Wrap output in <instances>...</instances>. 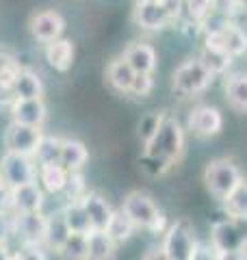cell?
<instances>
[{
  "instance_id": "6da1fadb",
  "label": "cell",
  "mask_w": 247,
  "mask_h": 260,
  "mask_svg": "<svg viewBox=\"0 0 247 260\" xmlns=\"http://www.w3.org/2000/svg\"><path fill=\"white\" fill-rule=\"evenodd\" d=\"M121 213L126 215L137 230H147L152 234L165 232V215L161 213V208L156 206V202L147 193L133 191L126 195L121 204Z\"/></svg>"
},
{
  "instance_id": "7a4b0ae2",
  "label": "cell",
  "mask_w": 247,
  "mask_h": 260,
  "mask_svg": "<svg viewBox=\"0 0 247 260\" xmlns=\"http://www.w3.org/2000/svg\"><path fill=\"white\" fill-rule=\"evenodd\" d=\"M145 152L169 160L171 165L178 162L184 152V133L180 121L171 115H165L156 135L150 139V143H145Z\"/></svg>"
},
{
  "instance_id": "3957f363",
  "label": "cell",
  "mask_w": 247,
  "mask_h": 260,
  "mask_svg": "<svg viewBox=\"0 0 247 260\" xmlns=\"http://www.w3.org/2000/svg\"><path fill=\"white\" fill-rule=\"evenodd\" d=\"M215 80V74L206 68L200 59H189L174 72L171 87L180 98H191L197 93H204Z\"/></svg>"
},
{
  "instance_id": "277c9868",
  "label": "cell",
  "mask_w": 247,
  "mask_h": 260,
  "mask_svg": "<svg viewBox=\"0 0 247 260\" xmlns=\"http://www.w3.org/2000/svg\"><path fill=\"white\" fill-rule=\"evenodd\" d=\"M204 182H206V189L210 191L212 198L224 202L228 195L243 182V174L232 160L217 158V160H210L208 165H206Z\"/></svg>"
},
{
  "instance_id": "5b68a950",
  "label": "cell",
  "mask_w": 247,
  "mask_h": 260,
  "mask_svg": "<svg viewBox=\"0 0 247 260\" xmlns=\"http://www.w3.org/2000/svg\"><path fill=\"white\" fill-rule=\"evenodd\" d=\"M163 249L169 256V260H195L200 243L195 239V230L189 219H178L165 230Z\"/></svg>"
},
{
  "instance_id": "8992f818",
  "label": "cell",
  "mask_w": 247,
  "mask_h": 260,
  "mask_svg": "<svg viewBox=\"0 0 247 260\" xmlns=\"http://www.w3.org/2000/svg\"><path fill=\"white\" fill-rule=\"evenodd\" d=\"M37 167L35 158L24 156V154L7 152L0 158V174H3L5 182L9 186H20L28 182H37Z\"/></svg>"
},
{
  "instance_id": "52a82bcc",
  "label": "cell",
  "mask_w": 247,
  "mask_h": 260,
  "mask_svg": "<svg viewBox=\"0 0 247 260\" xmlns=\"http://www.w3.org/2000/svg\"><path fill=\"white\" fill-rule=\"evenodd\" d=\"M206 48H212V50H221L228 56H241L247 52V32L236 26V24H226L224 28L206 32Z\"/></svg>"
},
{
  "instance_id": "ba28073f",
  "label": "cell",
  "mask_w": 247,
  "mask_h": 260,
  "mask_svg": "<svg viewBox=\"0 0 247 260\" xmlns=\"http://www.w3.org/2000/svg\"><path fill=\"white\" fill-rule=\"evenodd\" d=\"M178 15V0H163V3H139L135 20L141 28L159 30Z\"/></svg>"
},
{
  "instance_id": "9c48e42d",
  "label": "cell",
  "mask_w": 247,
  "mask_h": 260,
  "mask_svg": "<svg viewBox=\"0 0 247 260\" xmlns=\"http://www.w3.org/2000/svg\"><path fill=\"white\" fill-rule=\"evenodd\" d=\"M41 137H44L41 128H37V126H26V124H18V121H11V126L7 128V135H5L7 152L24 154V156H35Z\"/></svg>"
},
{
  "instance_id": "30bf717a",
  "label": "cell",
  "mask_w": 247,
  "mask_h": 260,
  "mask_svg": "<svg viewBox=\"0 0 247 260\" xmlns=\"http://www.w3.org/2000/svg\"><path fill=\"white\" fill-rule=\"evenodd\" d=\"M210 243L217 247L219 254H230V251H238L247 243V234L243 232L241 221L236 219H221L212 225V237Z\"/></svg>"
},
{
  "instance_id": "8fae6325",
  "label": "cell",
  "mask_w": 247,
  "mask_h": 260,
  "mask_svg": "<svg viewBox=\"0 0 247 260\" xmlns=\"http://www.w3.org/2000/svg\"><path fill=\"white\" fill-rule=\"evenodd\" d=\"M221 128H224V117H221L219 109L210 107V104H200L189 115V130L197 137L208 139V137L219 135Z\"/></svg>"
},
{
  "instance_id": "7c38bea8",
  "label": "cell",
  "mask_w": 247,
  "mask_h": 260,
  "mask_svg": "<svg viewBox=\"0 0 247 260\" xmlns=\"http://www.w3.org/2000/svg\"><path fill=\"white\" fill-rule=\"evenodd\" d=\"M13 234H18L22 243L41 245L46 234V215L37 213H15L13 215Z\"/></svg>"
},
{
  "instance_id": "4fadbf2b",
  "label": "cell",
  "mask_w": 247,
  "mask_h": 260,
  "mask_svg": "<svg viewBox=\"0 0 247 260\" xmlns=\"http://www.w3.org/2000/svg\"><path fill=\"white\" fill-rule=\"evenodd\" d=\"M65 30V20L59 11H39L33 15L30 20V32L33 37L37 39L41 44H50L54 39H59Z\"/></svg>"
},
{
  "instance_id": "5bb4252c",
  "label": "cell",
  "mask_w": 247,
  "mask_h": 260,
  "mask_svg": "<svg viewBox=\"0 0 247 260\" xmlns=\"http://www.w3.org/2000/svg\"><path fill=\"white\" fill-rule=\"evenodd\" d=\"M9 206L13 208V213H37L44 206V189L39 186V182L11 186Z\"/></svg>"
},
{
  "instance_id": "9a60e30c",
  "label": "cell",
  "mask_w": 247,
  "mask_h": 260,
  "mask_svg": "<svg viewBox=\"0 0 247 260\" xmlns=\"http://www.w3.org/2000/svg\"><path fill=\"white\" fill-rule=\"evenodd\" d=\"M11 115H13V121H18V124L41 128V126H44V121H46L48 109H46V104H44L41 98H30V100H13Z\"/></svg>"
},
{
  "instance_id": "2e32d148",
  "label": "cell",
  "mask_w": 247,
  "mask_h": 260,
  "mask_svg": "<svg viewBox=\"0 0 247 260\" xmlns=\"http://www.w3.org/2000/svg\"><path fill=\"white\" fill-rule=\"evenodd\" d=\"M80 200H82V206H85V210H87L89 221H91L94 230H106V225H109L111 217L115 213L109 202H106L102 195L96 193V191L85 193Z\"/></svg>"
},
{
  "instance_id": "e0dca14e",
  "label": "cell",
  "mask_w": 247,
  "mask_h": 260,
  "mask_svg": "<svg viewBox=\"0 0 247 260\" xmlns=\"http://www.w3.org/2000/svg\"><path fill=\"white\" fill-rule=\"evenodd\" d=\"M70 172L65 169L61 162H48V165H39L37 167V180L39 186L52 195H59L65 191V184H68Z\"/></svg>"
},
{
  "instance_id": "ac0fdd59",
  "label": "cell",
  "mask_w": 247,
  "mask_h": 260,
  "mask_svg": "<svg viewBox=\"0 0 247 260\" xmlns=\"http://www.w3.org/2000/svg\"><path fill=\"white\" fill-rule=\"evenodd\" d=\"M123 59L137 74H152L156 70V50L147 44H133L123 50Z\"/></svg>"
},
{
  "instance_id": "d6986e66",
  "label": "cell",
  "mask_w": 247,
  "mask_h": 260,
  "mask_svg": "<svg viewBox=\"0 0 247 260\" xmlns=\"http://www.w3.org/2000/svg\"><path fill=\"white\" fill-rule=\"evenodd\" d=\"M46 61L56 72H68L74 63V44L61 37L46 44Z\"/></svg>"
},
{
  "instance_id": "ffe728a7",
  "label": "cell",
  "mask_w": 247,
  "mask_h": 260,
  "mask_svg": "<svg viewBox=\"0 0 247 260\" xmlns=\"http://www.w3.org/2000/svg\"><path fill=\"white\" fill-rule=\"evenodd\" d=\"M87 260H115L117 243H115L106 230H91L87 234Z\"/></svg>"
},
{
  "instance_id": "44dd1931",
  "label": "cell",
  "mask_w": 247,
  "mask_h": 260,
  "mask_svg": "<svg viewBox=\"0 0 247 260\" xmlns=\"http://www.w3.org/2000/svg\"><path fill=\"white\" fill-rule=\"evenodd\" d=\"M72 234L68 221H65L63 213L59 210V213L54 215H48L46 217V234H44V245L48 249L52 251H59L63 247V243L68 241V237Z\"/></svg>"
},
{
  "instance_id": "7402d4cb",
  "label": "cell",
  "mask_w": 247,
  "mask_h": 260,
  "mask_svg": "<svg viewBox=\"0 0 247 260\" xmlns=\"http://www.w3.org/2000/svg\"><path fill=\"white\" fill-rule=\"evenodd\" d=\"M44 93V85L41 78L30 70H20L11 85V95L13 100H30V98H41Z\"/></svg>"
},
{
  "instance_id": "603a6c76",
  "label": "cell",
  "mask_w": 247,
  "mask_h": 260,
  "mask_svg": "<svg viewBox=\"0 0 247 260\" xmlns=\"http://www.w3.org/2000/svg\"><path fill=\"white\" fill-rule=\"evenodd\" d=\"M89 160V152L85 148V143L78 139H63L61 143V158L59 162L68 169V172H80L85 167V162Z\"/></svg>"
},
{
  "instance_id": "cb8c5ba5",
  "label": "cell",
  "mask_w": 247,
  "mask_h": 260,
  "mask_svg": "<svg viewBox=\"0 0 247 260\" xmlns=\"http://www.w3.org/2000/svg\"><path fill=\"white\" fill-rule=\"evenodd\" d=\"M135 74L137 72L130 68L128 61L119 56V59L111 61V65L106 68V80H109V85L113 89H117V91H130V87H133V80H135Z\"/></svg>"
},
{
  "instance_id": "d4e9b609",
  "label": "cell",
  "mask_w": 247,
  "mask_h": 260,
  "mask_svg": "<svg viewBox=\"0 0 247 260\" xmlns=\"http://www.w3.org/2000/svg\"><path fill=\"white\" fill-rule=\"evenodd\" d=\"M63 217L68 221L70 230L72 232H78V234H89L94 230L91 228V221H89V215L85 206H82V200H68L63 206Z\"/></svg>"
},
{
  "instance_id": "484cf974",
  "label": "cell",
  "mask_w": 247,
  "mask_h": 260,
  "mask_svg": "<svg viewBox=\"0 0 247 260\" xmlns=\"http://www.w3.org/2000/svg\"><path fill=\"white\" fill-rule=\"evenodd\" d=\"M226 100L238 113H247V76L236 74L226 83Z\"/></svg>"
},
{
  "instance_id": "4316f807",
  "label": "cell",
  "mask_w": 247,
  "mask_h": 260,
  "mask_svg": "<svg viewBox=\"0 0 247 260\" xmlns=\"http://www.w3.org/2000/svg\"><path fill=\"white\" fill-rule=\"evenodd\" d=\"M224 210L230 219L247 221V182L245 180L224 200Z\"/></svg>"
},
{
  "instance_id": "83f0119b",
  "label": "cell",
  "mask_w": 247,
  "mask_h": 260,
  "mask_svg": "<svg viewBox=\"0 0 247 260\" xmlns=\"http://www.w3.org/2000/svg\"><path fill=\"white\" fill-rule=\"evenodd\" d=\"M61 143H63V139H59V137H48V135L41 137V141L37 145V152H35V156H33L37 160V165L59 162V158H61Z\"/></svg>"
},
{
  "instance_id": "f1b7e54d",
  "label": "cell",
  "mask_w": 247,
  "mask_h": 260,
  "mask_svg": "<svg viewBox=\"0 0 247 260\" xmlns=\"http://www.w3.org/2000/svg\"><path fill=\"white\" fill-rule=\"evenodd\" d=\"M87 247H89L87 234L72 232L56 254H59L63 260H87Z\"/></svg>"
},
{
  "instance_id": "f546056e",
  "label": "cell",
  "mask_w": 247,
  "mask_h": 260,
  "mask_svg": "<svg viewBox=\"0 0 247 260\" xmlns=\"http://www.w3.org/2000/svg\"><path fill=\"white\" fill-rule=\"evenodd\" d=\"M137 230V228L133 225V221L121 213V210H115L113 217H111V221L109 225H106V232H109V237L117 243H123V241H128L130 237H133V232Z\"/></svg>"
},
{
  "instance_id": "4dcf8cb0",
  "label": "cell",
  "mask_w": 247,
  "mask_h": 260,
  "mask_svg": "<svg viewBox=\"0 0 247 260\" xmlns=\"http://www.w3.org/2000/svg\"><path fill=\"white\" fill-rule=\"evenodd\" d=\"M20 65L15 61V56L11 52H7L0 48V89H7V91L11 93V85L15 76L20 74Z\"/></svg>"
},
{
  "instance_id": "1f68e13d",
  "label": "cell",
  "mask_w": 247,
  "mask_h": 260,
  "mask_svg": "<svg viewBox=\"0 0 247 260\" xmlns=\"http://www.w3.org/2000/svg\"><path fill=\"white\" fill-rule=\"evenodd\" d=\"M200 61L208 68L212 74H224V72L230 68V63H232V56H228L226 52H221V50H212V48H206L204 46V50L200 54Z\"/></svg>"
},
{
  "instance_id": "d6a6232c",
  "label": "cell",
  "mask_w": 247,
  "mask_h": 260,
  "mask_svg": "<svg viewBox=\"0 0 247 260\" xmlns=\"http://www.w3.org/2000/svg\"><path fill=\"white\" fill-rule=\"evenodd\" d=\"M167 115V113H159V111H154V113H147L145 117H141V121H139V139H141V143H150V139L156 135V130H159L161 126V121L163 117Z\"/></svg>"
},
{
  "instance_id": "836d02e7",
  "label": "cell",
  "mask_w": 247,
  "mask_h": 260,
  "mask_svg": "<svg viewBox=\"0 0 247 260\" xmlns=\"http://www.w3.org/2000/svg\"><path fill=\"white\" fill-rule=\"evenodd\" d=\"M139 165H141V172L143 174L152 176V178H159V176H163L171 167V162L161 158V156H154V154H147L145 152L143 156L139 158Z\"/></svg>"
},
{
  "instance_id": "e575fe53",
  "label": "cell",
  "mask_w": 247,
  "mask_h": 260,
  "mask_svg": "<svg viewBox=\"0 0 247 260\" xmlns=\"http://www.w3.org/2000/svg\"><path fill=\"white\" fill-rule=\"evenodd\" d=\"M65 198L68 200H80L82 195L87 193L85 189V178H82L80 172H72L68 178V184H65Z\"/></svg>"
},
{
  "instance_id": "d590c367",
  "label": "cell",
  "mask_w": 247,
  "mask_h": 260,
  "mask_svg": "<svg viewBox=\"0 0 247 260\" xmlns=\"http://www.w3.org/2000/svg\"><path fill=\"white\" fill-rule=\"evenodd\" d=\"M189 15L195 20H204L212 9H215V0H187Z\"/></svg>"
},
{
  "instance_id": "8d00e7d4",
  "label": "cell",
  "mask_w": 247,
  "mask_h": 260,
  "mask_svg": "<svg viewBox=\"0 0 247 260\" xmlns=\"http://www.w3.org/2000/svg\"><path fill=\"white\" fill-rule=\"evenodd\" d=\"M154 89V80H152V74H135V80H133V87H130L128 93H135L139 98H145L150 95Z\"/></svg>"
},
{
  "instance_id": "74e56055",
  "label": "cell",
  "mask_w": 247,
  "mask_h": 260,
  "mask_svg": "<svg viewBox=\"0 0 247 260\" xmlns=\"http://www.w3.org/2000/svg\"><path fill=\"white\" fill-rule=\"evenodd\" d=\"M15 258L18 260H48L41 245H30V243H22V247L15 251Z\"/></svg>"
},
{
  "instance_id": "f35d334b",
  "label": "cell",
  "mask_w": 247,
  "mask_h": 260,
  "mask_svg": "<svg viewBox=\"0 0 247 260\" xmlns=\"http://www.w3.org/2000/svg\"><path fill=\"white\" fill-rule=\"evenodd\" d=\"M11 234H13V217H9L0 208V245H5Z\"/></svg>"
},
{
  "instance_id": "ab89813d",
  "label": "cell",
  "mask_w": 247,
  "mask_h": 260,
  "mask_svg": "<svg viewBox=\"0 0 247 260\" xmlns=\"http://www.w3.org/2000/svg\"><path fill=\"white\" fill-rule=\"evenodd\" d=\"M195 260H221V254L217 251V247L212 245V243H200Z\"/></svg>"
},
{
  "instance_id": "60d3db41",
  "label": "cell",
  "mask_w": 247,
  "mask_h": 260,
  "mask_svg": "<svg viewBox=\"0 0 247 260\" xmlns=\"http://www.w3.org/2000/svg\"><path fill=\"white\" fill-rule=\"evenodd\" d=\"M141 260H169V256L165 254L163 245H159V247H150V249H147Z\"/></svg>"
},
{
  "instance_id": "b9f144b4",
  "label": "cell",
  "mask_w": 247,
  "mask_h": 260,
  "mask_svg": "<svg viewBox=\"0 0 247 260\" xmlns=\"http://www.w3.org/2000/svg\"><path fill=\"white\" fill-rule=\"evenodd\" d=\"M0 260H13V254L7 249V243L5 245H0Z\"/></svg>"
},
{
  "instance_id": "7bdbcfd3",
  "label": "cell",
  "mask_w": 247,
  "mask_h": 260,
  "mask_svg": "<svg viewBox=\"0 0 247 260\" xmlns=\"http://www.w3.org/2000/svg\"><path fill=\"white\" fill-rule=\"evenodd\" d=\"M236 5L241 7V9H245V11H247V0H236Z\"/></svg>"
},
{
  "instance_id": "ee69618b",
  "label": "cell",
  "mask_w": 247,
  "mask_h": 260,
  "mask_svg": "<svg viewBox=\"0 0 247 260\" xmlns=\"http://www.w3.org/2000/svg\"><path fill=\"white\" fill-rule=\"evenodd\" d=\"M137 3H163V0H137Z\"/></svg>"
}]
</instances>
